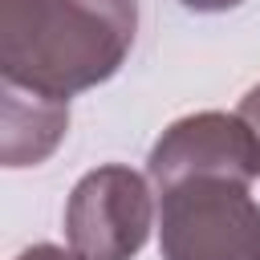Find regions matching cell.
I'll return each instance as SVG.
<instances>
[{
	"mask_svg": "<svg viewBox=\"0 0 260 260\" xmlns=\"http://www.w3.org/2000/svg\"><path fill=\"white\" fill-rule=\"evenodd\" d=\"M138 0H0V77L69 102L130 57Z\"/></svg>",
	"mask_w": 260,
	"mask_h": 260,
	"instance_id": "6da1fadb",
	"label": "cell"
},
{
	"mask_svg": "<svg viewBox=\"0 0 260 260\" xmlns=\"http://www.w3.org/2000/svg\"><path fill=\"white\" fill-rule=\"evenodd\" d=\"M179 4L191 12H228V8H240L244 0H179Z\"/></svg>",
	"mask_w": 260,
	"mask_h": 260,
	"instance_id": "ba28073f",
	"label": "cell"
},
{
	"mask_svg": "<svg viewBox=\"0 0 260 260\" xmlns=\"http://www.w3.org/2000/svg\"><path fill=\"white\" fill-rule=\"evenodd\" d=\"M12 260H81L77 252H65V248H57V244H32V248H24L20 256H12Z\"/></svg>",
	"mask_w": 260,
	"mask_h": 260,
	"instance_id": "52a82bcc",
	"label": "cell"
},
{
	"mask_svg": "<svg viewBox=\"0 0 260 260\" xmlns=\"http://www.w3.org/2000/svg\"><path fill=\"white\" fill-rule=\"evenodd\" d=\"M69 130V102L0 81V158L4 167L45 162Z\"/></svg>",
	"mask_w": 260,
	"mask_h": 260,
	"instance_id": "5b68a950",
	"label": "cell"
},
{
	"mask_svg": "<svg viewBox=\"0 0 260 260\" xmlns=\"http://www.w3.org/2000/svg\"><path fill=\"white\" fill-rule=\"evenodd\" d=\"M150 228V187L122 162L85 171L65 199V240L81 260H134L146 248Z\"/></svg>",
	"mask_w": 260,
	"mask_h": 260,
	"instance_id": "3957f363",
	"label": "cell"
},
{
	"mask_svg": "<svg viewBox=\"0 0 260 260\" xmlns=\"http://www.w3.org/2000/svg\"><path fill=\"white\" fill-rule=\"evenodd\" d=\"M244 122H248V130L256 134V142H260V85H252L244 98H240V110H236Z\"/></svg>",
	"mask_w": 260,
	"mask_h": 260,
	"instance_id": "8992f818",
	"label": "cell"
},
{
	"mask_svg": "<svg viewBox=\"0 0 260 260\" xmlns=\"http://www.w3.org/2000/svg\"><path fill=\"white\" fill-rule=\"evenodd\" d=\"M146 175L158 191L195 175L240 179L252 187V179H260V142L240 114L199 110L158 134L146 158Z\"/></svg>",
	"mask_w": 260,
	"mask_h": 260,
	"instance_id": "277c9868",
	"label": "cell"
},
{
	"mask_svg": "<svg viewBox=\"0 0 260 260\" xmlns=\"http://www.w3.org/2000/svg\"><path fill=\"white\" fill-rule=\"evenodd\" d=\"M162 260H260V203L248 183L195 175L158 191Z\"/></svg>",
	"mask_w": 260,
	"mask_h": 260,
	"instance_id": "7a4b0ae2",
	"label": "cell"
}]
</instances>
